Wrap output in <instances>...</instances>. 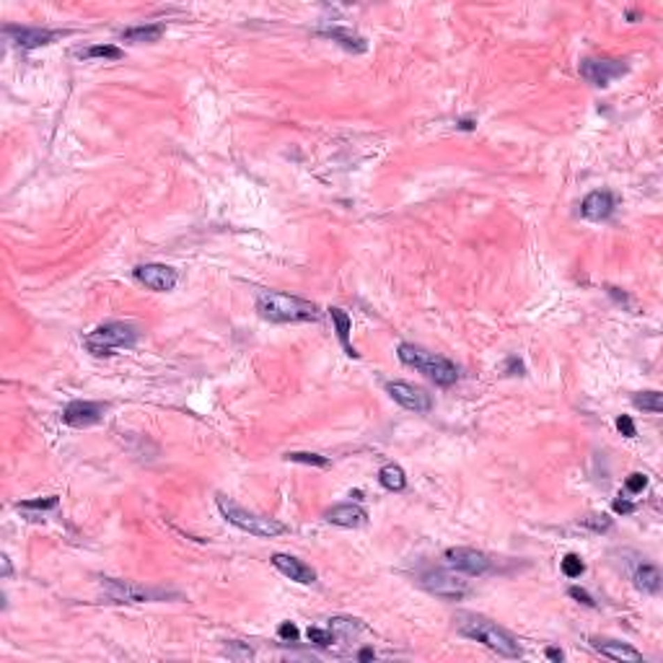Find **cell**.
Segmentation results:
<instances>
[{"mask_svg":"<svg viewBox=\"0 0 663 663\" xmlns=\"http://www.w3.org/2000/svg\"><path fill=\"white\" fill-rule=\"evenodd\" d=\"M456 627H459L462 635L472 637V640H477V643L482 645H487L490 650L505 655V658H518V655H521V645H518L516 637L510 635L508 630H503L500 625L490 622V619L477 617V614H462V617L456 619Z\"/></svg>","mask_w":663,"mask_h":663,"instance_id":"6da1fadb","label":"cell"},{"mask_svg":"<svg viewBox=\"0 0 663 663\" xmlns=\"http://www.w3.org/2000/svg\"><path fill=\"white\" fill-rule=\"evenodd\" d=\"M257 311L267 321L277 324H296V321H317L319 311L311 300L296 298L288 293H259L257 296Z\"/></svg>","mask_w":663,"mask_h":663,"instance_id":"7a4b0ae2","label":"cell"},{"mask_svg":"<svg viewBox=\"0 0 663 663\" xmlns=\"http://www.w3.org/2000/svg\"><path fill=\"white\" fill-rule=\"evenodd\" d=\"M399 360L409 368H418L420 373H425L430 381H436L438 386H454L459 381V368H456L451 360H445L436 353H427L418 345H409V342H402L399 350Z\"/></svg>","mask_w":663,"mask_h":663,"instance_id":"3957f363","label":"cell"},{"mask_svg":"<svg viewBox=\"0 0 663 663\" xmlns=\"http://www.w3.org/2000/svg\"><path fill=\"white\" fill-rule=\"evenodd\" d=\"M140 337V329L135 324L128 321H109V324H101L91 332V335L83 340L86 350L93 355H112L119 347H132Z\"/></svg>","mask_w":663,"mask_h":663,"instance_id":"277c9868","label":"cell"},{"mask_svg":"<svg viewBox=\"0 0 663 663\" xmlns=\"http://www.w3.org/2000/svg\"><path fill=\"white\" fill-rule=\"evenodd\" d=\"M218 510L223 513V518H226L228 524H234V526L246 531V534L264 536V539L285 534V524L275 521V518H264V516H257V513H249V510H244L241 505H236L234 500L223 498V495H218Z\"/></svg>","mask_w":663,"mask_h":663,"instance_id":"5b68a950","label":"cell"},{"mask_svg":"<svg viewBox=\"0 0 663 663\" xmlns=\"http://www.w3.org/2000/svg\"><path fill=\"white\" fill-rule=\"evenodd\" d=\"M104 593L112 601L119 604H143V601H164V599H179V593L164 588H146L140 583H130V581H117V578H104L101 583Z\"/></svg>","mask_w":663,"mask_h":663,"instance_id":"8992f818","label":"cell"},{"mask_svg":"<svg viewBox=\"0 0 663 663\" xmlns=\"http://www.w3.org/2000/svg\"><path fill=\"white\" fill-rule=\"evenodd\" d=\"M420 583H422L433 596H438V599H443V601H462L464 596L469 593L466 581L448 570L422 572V575H420Z\"/></svg>","mask_w":663,"mask_h":663,"instance_id":"52a82bcc","label":"cell"},{"mask_svg":"<svg viewBox=\"0 0 663 663\" xmlns=\"http://www.w3.org/2000/svg\"><path fill=\"white\" fill-rule=\"evenodd\" d=\"M627 73L625 60H611V57H588L581 63V75L593 86H609Z\"/></svg>","mask_w":663,"mask_h":663,"instance_id":"ba28073f","label":"cell"},{"mask_svg":"<svg viewBox=\"0 0 663 663\" xmlns=\"http://www.w3.org/2000/svg\"><path fill=\"white\" fill-rule=\"evenodd\" d=\"M445 560L448 565H454L456 570L469 572V575H485L492 570V560L485 552L477 549H466V547H451L445 549Z\"/></svg>","mask_w":663,"mask_h":663,"instance_id":"9c48e42d","label":"cell"},{"mask_svg":"<svg viewBox=\"0 0 663 663\" xmlns=\"http://www.w3.org/2000/svg\"><path fill=\"white\" fill-rule=\"evenodd\" d=\"M386 391H389L391 399L399 402L402 407L412 409V412H427V409L433 407L430 394H427L425 389H420V386H412V383L391 381V383H386Z\"/></svg>","mask_w":663,"mask_h":663,"instance_id":"30bf717a","label":"cell"},{"mask_svg":"<svg viewBox=\"0 0 663 663\" xmlns=\"http://www.w3.org/2000/svg\"><path fill=\"white\" fill-rule=\"evenodd\" d=\"M135 280L143 282L151 291L166 293L176 285L179 275L174 267H166V264H140V267H135Z\"/></svg>","mask_w":663,"mask_h":663,"instance_id":"8fae6325","label":"cell"},{"mask_svg":"<svg viewBox=\"0 0 663 663\" xmlns=\"http://www.w3.org/2000/svg\"><path fill=\"white\" fill-rule=\"evenodd\" d=\"M6 37L10 45L21 47V49H34V47L52 45L55 39L63 37V31H49V29H29V26H6Z\"/></svg>","mask_w":663,"mask_h":663,"instance_id":"7c38bea8","label":"cell"},{"mask_svg":"<svg viewBox=\"0 0 663 663\" xmlns=\"http://www.w3.org/2000/svg\"><path fill=\"white\" fill-rule=\"evenodd\" d=\"M104 418V404L99 402H70L63 412L65 425L70 427H91Z\"/></svg>","mask_w":663,"mask_h":663,"instance_id":"4fadbf2b","label":"cell"},{"mask_svg":"<svg viewBox=\"0 0 663 663\" xmlns=\"http://www.w3.org/2000/svg\"><path fill=\"white\" fill-rule=\"evenodd\" d=\"M593 650H599L601 655H607L611 661H622V663H643V653L635 650L632 645L619 643V640H609V637H590Z\"/></svg>","mask_w":663,"mask_h":663,"instance_id":"5bb4252c","label":"cell"},{"mask_svg":"<svg viewBox=\"0 0 663 663\" xmlns=\"http://www.w3.org/2000/svg\"><path fill=\"white\" fill-rule=\"evenodd\" d=\"M273 565L282 572V575H285V578H291V581H296V583L311 586V583L317 581V572L311 570L303 560L293 557V554H273Z\"/></svg>","mask_w":663,"mask_h":663,"instance_id":"9a60e30c","label":"cell"},{"mask_svg":"<svg viewBox=\"0 0 663 663\" xmlns=\"http://www.w3.org/2000/svg\"><path fill=\"white\" fill-rule=\"evenodd\" d=\"M324 518H327L329 524H335V526H345V528H358L363 526L365 521H368V513H365L360 505H353V503H342V505H335V508H329L327 513H324Z\"/></svg>","mask_w":663,"mask_h":663,"instance_id":"2e32d148","label":"cell"},{"mask_svg":"<svg viewBox=\"0 0 663 663\" xmlns=\"http://www.w3.org/2000/svg\"><path fill=\"white\" fill-rule=\"evenodd\" d=\"M581 213L583 218L588 220H607L611 213H614V197L609 192H590L588 197L581 202Z\"/></svg>","mask_w":663,"mask_h":663,"instance_id":"e0dca14e","label":"cell"},{"mask_svg":"<svg viewBox=\"0 0 663 663\" xmlns=\"http://www.w3.org/2000/svg\"><path fill=\"white\" fill-rule=\"evenodd\" d=\"M166 26L164 24H146V26H132V29H125L119 37L125 39V42H135V45H143V42H158V39L164 37Z\"/></svg>","mask_w":663,"mask_h":663,"instance_id":"ac0fdd59","label":"cell"},{"mask_svg":"<svg viewBox=\"0 0 663 663\" xmlns=\"http://www.w3.org/2000/svg\"><path fill=\"white\" fill-rule=\"evenodd\" d=\"M632 581H635L637 588L645 590V593H658V590H661V572H658L655 565H640L635 570V575H632Z\"/></svg>","mask_w":663,"mask_h":663,"instance_id":"d6986e66","label":"cell"},{"mask_svg":"<svg viewBox=\"0 0 663 663\" xmlns=\"http://www.w3.org/2000/svg\"><path fill=\"white\" fill-rule=\"evenodd\" d=\"M329 317H332V321H335L337 337H340V342H342V347H345V353L350 355V358H358L355 347L350 345V329H353V321H350V317H347L342 309H329Z\"/></svg>","mask_w":663,"mask_h":663,"instance_id":"ffe728a7","label":"cell"},{"mask_svg":"<svg viewBox=\"0 0 663 663\" xmlns=\"http://www.w3.org/2000/svg\"><path fill=\"white\" fill-rule=\"evenodd\" d=\"M379 482H381L386 490L391 492H399L407 487V477H404V469L397 466V464H386L381 472H379Z\"/></svg>","mask_w":663,"mask_h":663,"instance_id":"44dd1931","label":"cell"},{"mask_svg":"<svg viewBox=\"0 0 663 663\" xmlns=\"http://www.w3.org/2000/svg\"><path fill=\"white\" fill-rule=\"evenodd\" d=\"M324 37H329V39H335L337 45H342L345 49H350V52H365V42L358 34H353V31H347V29H340V26H335V29H327L324 31Z\"/></svg>","mask_w":663,"mask_h":663,"instance_id":"7402d4cb","label":"cell"},{"mask_svg":"<svg viewBox=\"0 0 663 663\" xmlns=\"http://www.w3.org/2000/svg\"><path fill=\"white\" fill-rule=\"evenodd\" d=\"M75 55L83 57V60H91V57H104V60H119L122 57V49L114 45H93L86 47V49H75Z\"/></svg>","mask_w":663,"mask_h":663,"instance_id":"603a6c76","label":"cell"},{"mask_svg":"<svg viewBox=\"0 0 663 663\" xmlns=\"http://www.w3.org/2000/svg\"><path fill=\"white\" fill-rule=\"evenodd\" d=\"M635 407L637 409H645V412H653V415H658L663 409V399H661V391H643V394H637L635 399Z\"/></svg>","mask_w":663,"mask_h":663,"instance_id":"cb8c5ba5","label":"cell"},{"mask_svg":"<svg viewBox=\"0 0 663 663\" xmlns=\"http://www.w3.org/2000/svg\"><path fill=\"white\" fill-rule=\"evenodd\" d=\"M329 630H332V635H335V637H350L353 632H358V630H360V625H358V619L337 617V619H332Z\"/></svg>","mask_w":663,"mask_h":663,"instance_id":"d4e9b609","label":"cell"},{"mask_svg":"<svg viewBox=\"0 0 663 663\" xmlns=\"http://www.w3.org/2000/svg\"><path fill=\"white\" fill-rule=\"evenodd\" d=\"M563 572L567 575V578H581L583 572H586V565H583V560L578 557V554H565Z\"/></svg>","mask_w":663,"mask_h":663,"instance_id":"484cf974","label":"cell"},{"mask_svg":"<svg viewBox=\"0 0 663 663\" xmlns=\"http://www.w3.org/2000/svg\"><path fill=\"white\" fill-rule=\"evenodd\" d=\"M288 462H298V464H311V466H327V459L319 454H303V451H293V454L285 456Z\"/></svg>","mask_w":663,"mask_h":663,"instance_id":"4316f807","label":"cell"},{"mask_svg":"<svg viewBox=\"0 0 663 663\" xmlns=\"http://www.w3.org/2000/svg\"><path fill=\"white\" fill-rule=\"evenodd\" d=\"M309 640L314 645H319V648H329V645L335 643V635L332 632H327V630H321V627H309Z\"/></svg>","mask_w":663,"mask_h":663,"instance_id":"83f0119b","label":"cell"},{"mask_svg":"<svg viewBox=\"0 0 663 663\" xmlns=\"http://www.w3.org/2000/svg\"><path fill=\"white\" fill-rule=\"evenodd\" d=\"M57 503H60V500H57L55 495H49V498H45V500H26V503H21L19 508H24V510H52V508H57Z\"/></svg>","mask_w":663,"mask_h":663,"instance_id":"f1b7e54d","label":"cell"},{"mask_svg":"<svg viewBox=\"0 0 663 663\" xmlns=\"http://www.w3.org/2000/svg\"><path fill=\"white\" fill-rule=\"evenodd\" d=\"M625 487H627V492H643L645 487H648V477H645V474H640V472L630 474V477H627V482H625Z\"/></svg>","mask_w":663,"mask_h":663,"instance_id":"f546056e","label":"cell"},{"mask_svg":"<svg viewBox=\"0 0 663 663\" xmlns=\"http://www.w3.org/2000/svg\"><path fill=\"white\" fill-rule=\"evenodd\" d=\"M581 524L583 526L593 528V531H607V528L611 526V521H609L607 516H588V518H583Z\"/></svg>","mask_w":663,"mask_h":663,"instance_id":"4dcf8cb0","label":"cell"},{"mask_svg":"<svg viewBox=\"0 0 663 663\" xmlns=\"http://www.w3.org/2000/svg\"><path fill=\"white\" fill-rule=\"evenodd\" d=\"M277 635H280V640H285V643H296V640H298V627L293 625V622H282V625L277 627Z\"/></svg>","mask_w":663,"mask_h":663,"instance_id":"1f68e13d","label":"cell"},{"mask_svg":"<svg viewBox=\"0 0 663 663\" xmlns=\"http://www.w3.org/2000/svg\"><path fill=\"white\" fill-rule=\"evenodd\" d=\"M617 427H619V433H622L625 438H635V436H637L635 422H632V418H627V415L617 418Z\"/></svg>","mask_w":663,"mask_h":663,"instance_id":"d6a6232c","label":"cell"},{"mask_svg":"<svg viewBox=\"0 0 663 663\" xmlns=\"http://www.w3.org/2000/svg\"><path fill=\"white\" fill-rule=\"evenodd\" d=\"M567 593H570V599L581 601L583 607H596V601L590 599V593H586V590H583V588H578V586H572V588L567 590Z\"/></svg>","mask_w":663,"mask_h":663,"instance_id":"836d02e7","label":"cell"},{"mask_svg":"<svg viewBox=\"0 0 663 663\" xmlns=\"http://www.w3.org/2000/svg\"><path fill=\"white\" fill-rule=\"evenodd\" d=\"M228 655H234V658H252V648H246V645L241 643H231L228 645Z\"/></svg>","mask_w":663,"mask_h":663,"instance_id":"e575fe53","label":"cell"},{"mask_svg":"<svg viewBox=\"0 0 663 663\" xmlns=\"http://www.w3.org/2000/svg\"><path fill=\"white\" fill-rule=\"evenodd\" d=\"M505 371H508L510 376H516V373L521 376V373H524V363H521L518 358H508V363H505Z\"/></svg>","mask_w":663,"mask_h":663,"instance_id":"d590c367","label":"cell"},{"mask_svg":"<svg viewBox=\"0 0 663 663\" xmlns=\"http://www.w3.org/2000/svg\"><path fill=\"white\" fill-rule=\"evenodd\" d=\"M614 510H617V513H632V510H635V505H632L630 500H619L617 498V500H614Z\"/></svg>","mask_w":663,"mask_h":663,"instance_id":"8d00e7d4","label":"cell"},{"mask_svg":"<svg viewBox=\"0 0 663 663\" xmlns=\"http://www.w3.org/2000/svg\"><path fill=\"white\" fill-rule=\"evenodd\" d=\"M547 658H549V661H563L565 655L563 650H557V648H547Z\"/></svg>","mask_w":663,"mask_h":663,"instance_id":"74e56055","label":"cell"},{"mask_svg":"<svg viewBox=\"0 0 663 663\" xmlns=\"http://www.w3.org/2000/svg\"><path fill=\"white\" fill-rule=\"evenodd\" d=\"M358 658H360V661H371V658H376V653H373L371 648H363V650L358 653Z\"/></svg>","mask_w":663,"mask_h":663,"instance_id":"f35d334b","label":"cell"},{"mask_svg":"<svg viewBox=\"0 0 663 663\" xmlns=\"http://www.w3.org/2000/svg\"><path fill=\"white\" fill-rule=\"evenodd\" d=\"M3 575H10V560L3 554Z\"/></svg>","mask_w":663,"mask_h":663,"instance_id":"ab89813d","label":"cell"},{"mask_svg":"<svg viewBox=\"0 0 663 663\" xmlns=\"http://www.w3.org/2000/svg\"><path fill=\"white\" fill-rule=\"evenodd\" d=\"M459 128H462V130H472L474 122H472V119H462V122H459Z\"/></svg>","mask_w":663,"mask_h":663,"instance_id":"60d3db41","label":"cell"}]
</instances>
